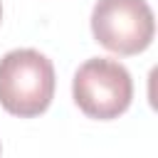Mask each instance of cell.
I'll list each match as a JSON object with an SVG mask.
<instances>
[{"instance_id":"cell-1","label":"cell","mask_w":158,"mask_h":158,"mask_svg":"<svg viewBox=\"0 0 158 158\" xmlns=\"http://www.w3.org/2000/svg\"><path fill=\"white\" fill-rule=\"evenodd\" d=\"M54 96V67L32 47L10 49L0 59V106L20 118L47 111Z\"/></svg>"},{"instance_id":"cell-2","label":"cell","mask_w":158,"mask_h":158,"mask_svg":"<svg viewBox=\"0 0 158 158\" xmlns=\"http://www.w3.org/2000/svg\"><path fill=\"white\" fill-rule=\"evenodd\" d=\"M72 96L74 104L89 118L109 121L121 116L131 106L133 79L121 62L106 57H91L74 72Z\"/></svg>"},{"instance_id":"cell-3","label":"cell","mask_w":158,"mask_h":158,"mask_svg":"<svg viewBox=\"0 0 158 158\" xmlns=\"http://www.w3.org/2000/svg\"><path fill=\"white\" fill-rule=\"evenodd\" d=\"M91 35L109 52L123 57L138 54L156 35V17L146 0H96Z\"/></svg>"},{"instance_id":"cell-4","label":"cell","mask_w":158,"mask_h":158,"mask_svg":"<svg viewBox=\"0 0 158 158\" xmlns=\"http://www.w3.org/2000/svg\"><path fill=\"white\" fill-rule=\"evenodd\" d=\"M0 20H2V5H0Z\"/></svg>"}]
</instances>
